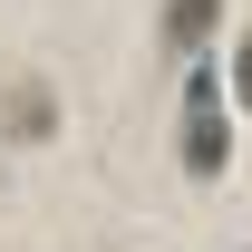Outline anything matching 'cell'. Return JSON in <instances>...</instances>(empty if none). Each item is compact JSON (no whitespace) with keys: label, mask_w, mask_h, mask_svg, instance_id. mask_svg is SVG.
<instances>
[{"label":"cell","mask_w":252,"mask_h":252,"mask_svg":"<svg viewBox=\"0 0 252 252\" xmlns=\"http://www.w3.org/2000/svg\"><path fill=\"white\" fill-rule=\"evenodd\" d=\"M223 156H233V136H223L214 78H194V88H185V165H194V175H223Z\"/></svg>","instance_id":"obj_1"},{"label":"cell","mask_w":252,"mask_h":252,"mask_svg":"<svg viewBox=\"0 0 252 252\" xmlns=\"http://www.w3.org/2000/svg\"><path fill=\"white\" fill-rule=\"evenodd\" d=\"M49 126H59V97L39 88V78H20V88H10V136H20V146H39Z\"/></svg>","instance_id":"obj_2"},{"label":"cell","mask_w":252,"mask_h":252,"mask_svg":"<svg viewBox=\"0 0 252 252\" xmlns=\"http://www.w3.org/2000/svg\"><path fill=\"white\" fill-rule=\"evenodd\" d=\"M214 20H223V0H165V49H204Z\"/></svg>","instance_id":"obj_3"},{"label":"cell","mask_w":252,"mask_h":252,"mask_svg":"<svg viewBox=\"0 0 252 252\" xmlns=\"http://www.w3.org/2000/svg\"><path fill=\"white\" fill-rule=\"evenodd\" d=\"M233 88L252 97V39H243V49H233Z\"/></svg>","instance_id":"obj_4"}]
</instances>
